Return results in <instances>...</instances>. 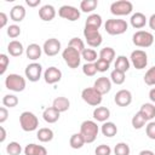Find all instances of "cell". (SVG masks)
Instances as JSON below:
<instances>
[{"label": "cell", "instance_id": "6da1fadb", "mask_svg": "<svg viewBox=\"0 0 155 155\" xmlns=\"http://www.w3.org/2000/svg\"><path fill=\"white\" fill-rule=\"evenodd\" d=\"M99 127L93 120H85L80 126V133L82 134L86 143H93L97 139Z\"/></svg>", "mask_w": 155, "mask_h": 155}, {"label": "cell", "instance_id": "7a4b0ae2", "mask_svg": "<svg viewBox=\"0 0 155 155\" xmlns=\"http://www.w3.org/2000/svg\"><path fill=\"white\" fill-rule=\"evenodd\" d=\"M104 29L109 35H121V34L126 33V30L128 29V24L125 19L111 18L105 22Z\"/></svg>", "mask_w": 155, "mask_h": 155}, {"label": "cell", "instance_id": "3957f363", "mask_svg": "<svg viewBox=\"0 0 155 155\" xmlns=\"http://www.w3.org/2000/svg\"><path fill=\"white\" fill-rule=\"evenodd\" d=\"M19 125L21 128L25 132H33L39 127V120L36 115L31 111H23L19 115Z\"/></svg>", "mask_w": 155, "mask_h": 155}, {"label": "cell", "instance_id": "277c9868", "mask_svg": "<svg viewBox=\"0 0 155 155\" xmlns=\"http://www.w3.org/2000/svg\"><path fill=\"white\" fill-rule=\"evenodd\" d=\"M25 79L19 74H8L5 79V86L7 90L13 92H22L25 88Z\"/></svg>", "mask_w": 155, "mask_h": 155}, {"label": "cell", "instance_id": "5b68a950", "mask_svg": "<svg viewBox=\"0 0 155 155\" xmlns=\"http://www.w3.org/2000/svg\"><path fill=\"white\" fill-rule=\"evenodd\" d=\"M62 57H63L65 64L71 69H75L80 65L81 53L79 51H76L75 48H73V47L67 46V48H64L63 52H62Z\"/></svg>", "mask_w": 155, "mask_h": 155}, {"label": "cell", "instance_id": "8992f818", "mask_svg": "<svg viewBox=\"0 0 155 155\" xmlns=\"http://www.w3.org/2000/svg\"><path fill=\"white\" fill-rule=\"evenodd\" d=\"M132 42L137 46V47H143V48H147V47H150L154 42V36L150 31H147V30H138L133 34L132 36Z\"/></svg>", "mask_w": 155, "mask_h": 155}, {"label": "cell", "instance_id": "52a82bcc", "mask_svg": "<svg viewBox=\"0 0 155 155\" xmlns=\"http://www.w3.org/2000/svg\"><path fill=\"white\" fill-rule=\"evenodd\" d=\"M81 98L85 103L92 107H98L102 103V94L93 87H86L81 92Z\"/></svg>", "mask_w": 155, "mask_h": 155}, {"label": "cell", "instance_id": "ba28073f", "mask_svg": "<svg viewBox=\"0 0 155 155\" xmlns=\"http://www.w3.org/2000/svg\"><path fill=\"white\" fill-rule=\"evenodd\" d=\"M132 10H133V5L128 0L114 1L110 5V12L114 16H127L132 12Z\"/></svg>", "mask_w": 155, "mask_h": 155}, {"label": "cell", "instance_id": "9c48e42d", "mask_svg": "<svg viewBox=\"0 0 155 155\" xmlns=\"http://www.w3.org/2000/svg\"><path fill=\"white\" fill-rule=\"evenodd\" d=\"M84 36L86 39V42L88 46L91 47H98L101 46L103 38L102 34L99 33L98 29L96 28H91V27H85L84 28Z\"/></svg>", "mask_w": 155, "mask_h": 155}, {"label": "cell", "instance_id": "30bf717a", "mask_svg": "<svg viewBox=\"0 0 155 155\" xmlns=\"http://www.w3.org/2000/svg\"><path fill=\"white\" fill-rule=\"evenodd\" d=\"M130 59H131L132 65L136 69H138V70L144 69L147 67V64H148V54L143 50H134V51H132Z\"/></svg>", "mask_w": 155, "mask_h": 155}, {"label": "cell", "instance_id": "8fae6325", "mask_svg": "<svg viewBox=\"0 0 155 155\" xmlns=\"http://www.w3.org/2000/svg\"><path fill=\"white\" fill-rule=\"evenodd\" d=\"M24 74H25V78L31 81V82H36L40 80L41 78V74H42V67L41 64L36 63V62H33L30 64H28L24 69Z\"/></svg>", "mask_w": 155, "mask_h": 155}, {"label": "cell", "instance_id": "7c38bea8", "mask_svg": "<svg viewBox=\"0 0 155 155\" xmlns=\"http://www.w3.org/2000/svg\"><path fill=\"white\" fill-rule=\"evenodd\" d=\"M58 15H59V17H62L64 19L75 22L80 18V10H78L76 7L70 6V5H63L58 10Z\"/></svg>", "mask_w": 155, "mask_h": 155}, {"label": "cell", "instance_id": "4fadbf2b", "mask_svg": "<svg viewBox=\"0 0 155 155\" xmlns=\"http://www.w3.org/2000/svg\"><path fill=\"white\" fill-rule=\"evenodd\" d=\"M42 51L46 56L48 57H53L56 54H58V52L61 51V41L56 38H50L44 42L42 46Z\"/></svg>", "mask_w": 155, "mask_h": 155}, {"label": "cell", "instance_id": "5bb4252c", "mask_svg": "<svg viewBox=\"0 0 155 155\" xmlns=\"http://www.w3.org/2000/svg\"><path fill=\"white\" fill-rule=\"evenodd\" d=\"M61 79H62V71L56 67H50L44 73V80L48 85L57 84L58 81H61Z\"/></svg>", "mask_w": 155, "mask_h": 155}, {"label": "cell", "instance_id": "9a60e30c", "mask_svg": "<svg viewBox=\"0 0 155 155\" xmlns=\"http://www.w3.org/2000/svg\"><path fill=\"white\" fill-rule=\"evenodd\" d=\"M114 102L119 107H128L132 103V93L128 90H120L114 96Z\"/></svg>", "mask_w": 155, "mask_h": 155}, {"label": "cell", "instance_id": "2e32d148", "mask_svg": "<svg viewBox=\"0 0 155 155\" xmlns=\"http://www.w3.org/2000/svg\"><path fill=\"white\" fill-rule=\"evenodd\" d=\"M93 88L97 90V91L103 96V94L108 93V92L111 90V80H110L109 78H107V76H101V78H98V79L94 81Z\"/></svg>", "mask_w": 155, "mask_h": 155}, {"label": "cell", "instance_id": "e0dca14e", "mask_svg": "<svg viewBox=\"0 0 155 155\" xmlns=\"http://www.w3.org/2000/svg\"><path fill=\"white\" fill-rule=\"evenodd\" d=\"M39 17L44 21V22H50L56 17V10L52 5H44L41 6V8L39 10Z\"/></svg>", "mask_w": 155, "mask_h": 155}, {"label": "cell", "instance_id": "ac0fdd59", "mask_svg": "<svg viewBox=\"0 0 155 155\" xmlns=\"http://www.w3.org/2000/svg\"><path fill=\"white\" fill-rule=\"evenodd\" d=\"M130 23H131V25H132L134 29H142V28H144L145 24H147V17H145V15L142 13V12H136V13H133V15L131 16Z\"/></svg>", "mask_w": 155, "mask_h": 155}, {"label": "cell", "instance_id": "d6986e66", "mask_svg": "<svg viewBox=\"0 0 155 155\" xmlns=\"http://www.w3.org/2000/svg\"><path fill=\"white\" fill-rule=\"evenodd\" d=\"M147 121H151L155 117V104L153 103H144L142 104L139 111H138Z\"/></svg>", "mask_w": 155, "mask_h": 155}, {"label": "cell", "instance_id": "ffe728a7", "mask_svg": "<svg viewBox=\"0 0 155 155\" xmlns=\"http://www.w3.org/2000/svg\"><path fill=\"white\" fill-rule=\"evenodd\" d=\"M92 115H93V119L96 121L105 122V121H108V119L110 116V110L107 107H96Z\"/></svg>", "mask_w": 155, "mask_h": 155}, {"label": "cell", "instance_id": "44dd1931", "mask_svg": "<svg viewBox=\"0 0 155 155\" xmlns=\"http://www.w3.org/2000/svg\"><path fill=\"white\" fill-rule=\"evenodd\" d=\"M59 115H61V113L58 110H56L53 107L46 108L44 110V113H42V117H44V120L47 124H54V122H57L58 119H59Z\"/></svg>", "mask_w": 155, "mask_h": 155}, {"label": "cell", "instance_id": "7402d4cb", "mask_svg": "<svg viewBox=\"0 0 155 155\" xmlns=\"http://www.w3.org/2000/svg\"><path fill=\"white\" fill-rule=\"evenodd\" d=\"M24 155H47V150L45 147L30 143L24 148Z\"/></svg>", "mask_w": 155, "mask_h": 155}, {"label": "cell", "instance_id": "603a6c76", "mask_svg": "<svg viewBox=\"0 0 155 155\" xmlns=\"http://www.w3.org/2000/svg\"><path fill=\"white\" fill-rule=\"evenodd\" d=\"M25 17V8L22 5H16L10 11V18L13 22H22Z\"/></svg>", "mask_w": 155, "mask_h": 155}, {"label": "cell", "instance_id": "cb8c5ba5", "mask_svg": "<svg viewBox=\"0 0 155 155\" xmlns=\"http://www.w3.org/2000/svg\"><path fill=\"white\" fill-rule=\"evenodd\" d=\"M41 53H42V47H40L38 44H30V45H28V47L25 50L27 57L31 61L39 59L41 57Z\"/></svg>", "mask_w": 155, "mask_h": 155}, {"label": "cell", "instance_id": "d4e9b609", "mask_svg": "<svg viewBox=\"0 0 155 155\" xmlns=\"http://www.w3.org/2000/svg\"><path fill=\"white\" fill-rule=\"evenodd\" d=\"M52 107H53L56 110H58L59 113H64V111H67V110L69 109L70 102H69V99H68L67 97H57V98L53 99Z\"/></svg>", "mask_w": 155, "mask_h": 155}, {"label": "cell", "instance_id": "484cf974", "mask_svg": "<svg viewBox=\"0 0 155 155\" xmlns=\"http://www.w3.org/2000/svg\"><path fill=\"white\" fill-rule=\"evenodd\" d=\"M24 48L22 42H19L18 40H12L10 41V44L7 45V52L12 56V57H19L23 53Z\"/></svg>", "mask_w": 155, "mask_h": 155}, {"label": "cell", "instance_id": "4316f807", "mask_svg": "<svg viewBox=\"0 0 155 155\" xmlns=\"http://www.w3.org/2000/svg\"><path fill=\"white\" fill-rule=\"evenodd\" d=\"M101 131H102L103 136L111 138V137H114V136L117 133V127H116V125H115L114 122H111V121H105V122H103V125H102V127H101Z\"/></svg>", "mask_w": 155, "mask_h": 155}, {"label": "cell", "instance_id": "83f0119b", "mask_svg": "<svg viewBox=\"0 0 155 155\" xmlns=\"http://www.w3.org/2000/svg\"><path fill=\"white\" fill-rule=\"evenodd\" d=\"M130 65H131V63H130V61H128V58L126 56H117L116 57V61L114 63L115 69L116 70H120L122 73H126L130 69Z\"/></svg>", "mask_w": 155, "mask_h": 155}, {"label": "cell", "instance_id": "f1b7e54d", "mask_svg": "<svg viewBox=\"0 0 155 155\" xmlns=\"http://www.w3.org/2000/svg\"><path fill=\"white\" fill-rule=\"evenodd\" d=\"M36 137L40 142L42 143H47V142H51L53 139V131L48 127H42V128H39L38 133H36Z\"/></svg>", "mask_w": 155, "mask_h": 155}, {"label": "cell", "instance_id": "f546056e", "mask_svg": "<svg viewBox=\"0 0 155 155\" xmlns=\"http://www.w3.org/2000/svg\"><path fill=\"white\" fill-rule=\"evenodd\" d=\"M69 144H70V147H71L73 149H81V148L86 144V142H85L82 134L79 132V133L71 134V137H70V139H69Z\"/></svg>", "mask_w": 155, "mask_h": 155}, {"label": "cell", "instance_id": "4dcf8cb0", "mask_svg": "<svg viewBox=\"0 0 155 155\" xmlns=\"http://www.w3.org/2000/svg\"><path fill=\"white\" fill-rule=\"evenodd\" d=\"M102 25V17L97 13H91L86 22H85V27H91V28H96V29H99Z\"/></svg>", "mask_w": 155, "mask_h": 155}, {"label": "cell", "instance_id": "1f68e13d", "mask_svg": "<svg viewBox=\"0 0 155 155\" xmlns=\"http://www.w3.org/2000/svg\"><path fill=\"white\" fill-rule=\"evenodd\" d=\"M97 6H98L97 0H82L80 2V10L85 13H90V12L94 11Z\"/></svg>", "mask_w": 155, "mask_h": 155}, {"label": "cell", "instance_id": "d6a6232c", "mask_svg": "<svg viewBox=\"0 0 155 155\" xmlns=\"http://www.w3.org/2000/svg\"><path fill=\"white\" fill-rule=\"evenodd\" d=\"M99 58L107 61L108 63H111L113 59L115 58V51H114V48L113 47H109V46L102 48L99 51Z\"/></svg>", "mask_w": 155, "mask_h": 155}, {"label": "cell", "instance_id": "836d02e7", "mask_svg": "<svg viewBox=\"0 0 155 155\" xmlns=\"http://www.w3.org/2000/svg\"><path fill=\"white\" fill-rule=\"evenodd\" d=\"M81 58H84L86 63H94L97 61V52L93 48H85L81 52Z\"/></svg>", "mask_w": 155, "mask_h": 155}, {"label": "cell", "instance_id": "e575fe53", "mask_svg": "<svg viewBox=\"0 0 155 155\" xmlns=\"http://www.w3.org/2000/svg\"><path fill=\"white\" fill-rule=\"evenodd\" d=\"M125 79H126L125 73H122V71H120V70L114 69V70L110 73V80H111V82H114L115 85H122V84L125 82Z\"/></svg>", "mask_w": 155, "mask_h": 155}, {"label": "cell", "instance_id": "d590c367", "mask_svg": "<svg viewBox=\"0 0 155 155\" xmlns=\"http://www.w3.org/2000/svg\"><path fill=\"white\" fill-rule=\"evenodd\" d=\"M130 153H131L130 145L124 142L117 143L114 148V155H130Z\"/></svg>", "mask_w": 155, "mask_h": 155}, {"label": "cell", "instance_id": "8d00e7d4", "mask_svg": "<svg viewBox=\"0 0 155 155\" xmlns=\"http://www.w3.org/2000/svg\"><path fill=\"white\" fill-rule=\"evenodd\" d=\"M131 122H132V126H133L134 130H140V128H143V127L145 126L147 120H145L139 113H136V114L133 115Z\"/></svg>", "mask_w": 155, "mask_h": 155}, {"label": "cell", "instance_id": "74e56055", "mask_svg": "<svg viewBox=\"0 0 155 155\" xmlns=\"http://www.w3.org/2000/svg\"><path fill=\"white\" fill-rule=\"evenodd\" d=\"M2 104L6 108H15L18 104V98L15 94H5L2 98Z\"/></svg>", "mask_w": 155, "mask_h": 155}, {"label": "cell", "instance_id": "f35d334b", "mask_svg": "<svg viewBox=\"0 0 155 155\" xmlns=\"http://www.w3.org/2000/svg\"><path fill=\"white\" fill-rule=\"evenodd\" d=\"M6 153L8 155H19L22 153V147L17 142H10L6 145Z\"/></svg>", "mask_w": 155, "mask_h": 155}, {"label": "cell", "instance_id": "ab89813d", "mask_svg": "<svg viewBox=\"0 0 155 155\" xmlns=\"http://www.w3.org/2000/svg\"><path fill=\"white\" fill-rule=\"evenodd\" d=\"M68 46H69V47L75 48V50H76V51H79L80 53L85 50V42H84L80 38H71V39L69 40Z\"/></svg>", "mask_w": 155, "mask_h": 155}, {"label": "cell", "instance_id": "60d3db41", "mask_svg": "<svg viewBox=\"0 0 155 155\" xmlns=\"http://www.w3.org/2000/svg\"><path fill=\"white\" fill-rule=\"evenodd\" d=\"M144 82L148 86H155V65L147 70L144 75Z\"/></svg>", "mask_w": 155, "mask_h": 155}, {"label": "cell", "instance_id": "b9f144b4", "mask_svg": "<svg viewBox=\"0 0 155 155\" xmlns=\"http://www.w3.org/2000/svg\"><path fill=\"white\" fill-rule=\"evenodd\" d=\"M82 73L86 76H94L97 73V68L94 65V63H86L82 65Z\"/></svg>", "mask_w": 155, "mask_h": 155}, {"label": "cell", "instance_id": "7bdbcfd3", "mask_svg": "<svg viewBox=\"0 0 155 155\" xmlns=\"http://www.w3.org/2000/svg\"><path fill=\"white\" fill-rule=\"evenodd\" d=\"M7 35L11 38V39H16L21 35V28L19 25L17 24H11L8 28H7Z\"/></svg>", "mask_w": 155, "mask_h": 155}, {"label": "cell", "instance_id": "ee69618b", "mask_svg": "<svg viewBox=\"0 0 155 155\" xmlns=\"http://www.w3.org/2000/svg\"><path fill=\"white\" fill-rule=\"evenodd\" d=\"M94 65H96V68H97V71L104 73V71H107V70L109 69L110 63H108V62H107V61H104V59L98 58V59L94 62Z\"/></svg>", "mask_w": 155, "mask_h": 155}, {"label": "cell", "instance_id": "f6af8a7d", "mask_svg": "<svg viewBox=\"0 0 155 155\" xmlns=\"http://www.w3.org/2000/svg\"><path fill=\"white\" fill-rule=\"evenodd\" d=\"M8 63H10V59H8L7 54L1 53L0 54V74L1 75L5 74V71H6L7 67H8Z\"/></svg>", "mask_w": 155, "mask_h": 155}, {"label": "cell", "instance_id": "bcb514c9", "mask_svg": "<svg viewBox=\"0 0 155 155\" xmlns=\"http://www.w3.org/2000/svg\"><path fill=\"white\" fill-rule=\"evenodd\" d=\"M94 154L96 155H110L111 154V148L107 144H101L96 148Z\"/></svg>", "mask_w": 155, "mask_h": 155}, {"label": "cell", "instance_id": "7dc6e473", "mask_svg": "<svg viewBox=\"0 0 155 155\" xmlns=\"http://www.w3.org/2000/svg\"><path fill=\"white\" fill-rule=\"evenodd\" d=\"M145 133L148 138L155 140V121H149L148 125L145 126Z\"/></svg>", "mask_w": 155, "mask_h": 155}, {"label": "cell", "instance_id": "c3c4849f", "mask_svg": "<svg viewBox=\"0 0 155 155\" xmlns=\"http://www.w3.org/2000/svg\"><path fill=\"white\" fill-rule=\"evenodd\" d=\"M8 117V111L6 107H1L0 108V124H4Z\"/></svg>", "mask_w": 155, "mask_h": 155}, {"label": "cell", "instance_id": "681fc988", "mask_svg": "<svg viewBox=\"0 0 155 155\" xmlns=\"http://www.w3.org/2000/svg\"><path fill=\"white\" fill-rule=\"evenodd\" d=\"M7 24V15L5 12H0V28H4Z\"/></svg>", "mask_w": 155, "mask_h": 155}, {"label": "cell", "instance_id": "f907efd6", "mask_svg": "<svg viewBox=\"0 0 155 155\" xmlns=\"http://www.w3.org/2000/svg\"><path fill=\"white\" fill-rule=\"evenodd\" d=\"M40 0H25V4L28 5V6H30V7H35V6H38V5H40Z\"/></svg>", "mask_w": 155, "mask_h": 155}, {"label": "cell", "instance_id": "816d5d0a", "mask_svg": "<svg viewBox=\"0 0 155 155\" xmlns=\"http://www.w3.org/2000/svg\"><path fill=\"white\" fill-rule=\"evenodd\" d=\"M148 24H149L150 29L155 30V13L150 16V18H149V21H148Z\"/></svg>", "mask_w": 155, "mask_h": 155}, {"label": "cell", "instance_id": "f5cc1de1", "mask_svg": "<svg viewBox=\"0 0 155 155\" xmlns=\"http://www.w3.org/2000/svg\"><path fill=\"white\" fill-rule=\"evenodd\" d=\"M0 132H1V136H0V142L4 143L5 139H6V131L4 128V126H0Z\"/></svg>", "mask_w": 155, "mask_h": 155}, {"label": "cell", "instance_id": "db71d44e", "mask_svg": "<svg viewBox=\"0 0 155 155\" xmlns=\"http://www.w3.org/2000/svg\"><path fill=\"white\" fill-rule=\"evenodd\" d=\"M149 98H150V101L153 103H155V87L149 91Z\"/></svg>", "mask_w": 155, "mask_h": 155}, {"label": "cell", "instance_id": "11a10c76", "mask_svg": "<svg viewBox=\"0 0 155 155\" xmlns=\"http://www.w3.org/2000/svg\"><path fill=\"white\" fill-rule=\"evenodd\" d=\"M139 155H155V154H154V151H151L149 149H145V150H142L139 153Z\"/></svg>", "mask_w": 155, "mask_h": 155}]
</instances>
